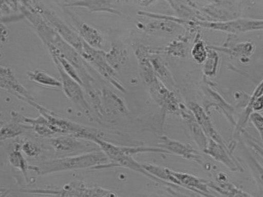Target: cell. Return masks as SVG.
Instances as JSON below:
<instances>
[{"label": "cell", "mask_w": 263, "mask_h": 197, "mask_svg": "<svg viewBox=\"0 0 263 197\" xmlns=\"http://www.w3.org/2000/svg\"><path fill=\"white\" fill-rule=\"evenodd\" d=\"M108 159L101 150L50 160L34 165L29 169L40 175L86 168L101 169Z\"/></svg>", "instance_id": "cell-1"}, {"label": "cell", "mask_w": 263, "mask_h": 197, "mask_svg": "<svg viewBox=\"0 0 263 197\" xmlns=\"http://www.w3.org/2000/svg\"><path fill=\"white\" fill-rule=\"evenodd\" d=\"M97 144L107 157L111 160L114 166H123L140 171L148 175L142 165H140L132 157L133 154L142 152H167L161 148L144 147H123L115 145L102 140L100 136L94 138L92 141Z\"/></svg>", "instance_id": "cell-2"}, {"label": "cell", "mask_w": 263, "mask_h": 197, "mask_svg": "<svg viewBox=\"0 0 263 197\" xmlns=\"http://www.w3.org/2000/svg\"><path fill=\"white\" fill-rule=\"evenodd\" d=\"M29 105L34 107L47 120L50 129L54 134L60 133L69 135L80 139L91 141L100 136L97 130L88 127L63 118L55 114L34 101L30 102Z\"/></svg>", "instance_id": "cell-3"}, {"label": "cell", "mask_w": 263, "mask_h": 197, "mask_svg": "<svg viewBox=\"0 0 263 197\" xmlns=\"http://www.w3.org/2000/svg\"><path fill=\"white\" fill-rule=\"evenodd\" d=\"M61 78L62 87L65 95L90 121L100 123L89 105L81 85L69 76L58 63H55Z\"/></svg>", "instance_id": "cell-4"}, {"label": "cell", "mask_w": 263, "mask_h": 197, "mask_svg": "<svg viewBox=\"0 0 263 197\" xmlns=\"http://www.w3.org/2000/svg\"><path fill=\"white\" fill-rule=\"evenodd\" d=\"M80 54L116 88L122 92L125 91L124 88L116 78L115 70L106 61L104 51L91 47L84 41L83 49Z\"/></svg>", "instance_id": "cell-5"}, {"label": "cell", "mask_w": 263, "mask_h": 197, "mask_svg": "<svg viewBox=\"0 0 263 197\" xmlns=\"http://www.w3.org/2000/svg\"><path fill=\"white\" fill-rule=\"evenodd\" d=\"M49 143L57 152L74 155L101 150L98 146L90 145L88 143L69 135L51 138Z\"/></svg>", "instance_id": "cell-6"}, {"label": "cell", "mask_w": 263, "mask_h": 197, "mask_svg": "<svg viewBox=\"0 0 263 197\" xmlns=\"http://www.w3.org/2000/svg\"><path fill=\"white\" fill-rule=\"evenodd\" d=\"M43 17L54 28L59 34L79 53L82 50L83 40L80 35L65 24L53 11L41 8L42 12L34 7Z\"/></svg>", "instance_id": "cell-7"}, {"label": "cell", "mask_w": 263, "mask_h": 197, "mask_svg": "<svg viewBox=\"0 0 263 197\" xmlns=\"http://www.w3.org/2000/svg\"><path fill=\"white\" fill-rule=\"evenodd\" d=\"M147 86L153 98L164 111L174 114L180 113L181 105L175 94L167 89L158 77Z\"/></svg>", "instance_id": "cell-8"}, {"label": "cell", "mask_w": 263, "mask_h": 197, "mask_svg": "<svg viewBox=\"0 0 263 197\" xmlns=\"http://www.w3.org/2000/svg\"><path fill=\"white\" fill-rule=\"evenodd\" d=\"M235 2L214 1L203 7L201 10L212 22H227L237 19L239 10Z\"/></svg>", "instance_id": "cell-9"}, {"label": "cell", "mask_w": 263, "mask_h": 197, "mask_svg": "<svg viewBox=\"0 0 263 197\" xmlns=\"http://www.w3.org/2000/svg\"><path fill=\"white\" fill-rule=\"evenodd\" d=\"M202 27L236 34L263 29V20L238 18L227 22L205 21Z\"/></svg>", "instance_id": "cell-10"}, {"label": "cell", "mask_w": 263, "mask_h": 197, "mask_svg": "<svg viewBox=\"0 0 263 197\" xmlns=\"http://www.w3.org/2000/svg\"><path fill=\"white\" fill-rule=\"evenodd\" d=\"M203 151L215 160L221 163L231 171L243 172V167L233 155L232 149L230 147L209 139L207 147Z\"/></svg>", "instance_id": "cell-11"}, {"label": "cell", "mask_w": 263, "mask_h": 197, "mask_svg": "<svg viewBox=\"0 0 263 197\" xmlns=\"http://www.w3.org/2000/svg\"><path fill=\"white\" fill-rule=\"evenodd\" d=\"M0 85L1 88L27 103L31 101H34L33 97L19 82L13 71L9 67H1Z\"/></svg>", "instance_id": "cell-12"}, {"label": "cell", "mask_w": 263, "mask_h": 197, "mask_svg": "<svg viewBox=\"0 0 263 197\" xmlns=\"http://www.w3.org/2000/svg\"><path fill=\"white\" fill-rule=\"evenodd\" d=\"M101 98L103 116L114 118L127 114L128 111L123 101L110 89L102 88Z\"/></svg>", "instance_id": "cell-13"}, {"label": "cell", "mask_w": 263, "mask_h": 197, "mask_svg": "<svg viewBox=\"0 0 263 197\" xmlns=\"http://www.w3.org/2000/svg\"><path fill=\"white\" fill-rule=\"evenodd\" d=\"M189 108L205 135L208 136L209 139L227 147L224 140L216 130L210 118L203 109L196 103H191Z\"/></svg>", "instance_id": "cell-14"}, {"label": "cell", "mask_w": 263, "mask_h": 197, "mask_svg": "<svg viewBox=\"0 0 263 197\" xmlns=\"http://www.w3.org/2000/svg\"><path fill=\"white\" fill-rule=\"evenodd\" d=\"M135 54L142 77L146 85H148L157 77L149 60L150 50L146 46L140 45L137 47Z\"/></svg>", "instance_id": "cell-15"}, {"label": "cell", "mask_w": 263, "mask_h": 197, "mask_svg": "<svg viewBox=\"0 0 263 197\" xmlns=\"http://www.w3.org/2000/svg\"><path fill=\"white\" fill-rule=\"evenodd\" d=\"M112 1H70L63 2L64 7H79L86 8L92 12H107L120 14Z\"/></svg>", "instance_id": "cell-16"}, {"label": "cell", "mask_w": 263, "mask_h": 197, "mask_svg": "<svg viewBox=\"0 0 263 197\" xmlns=\"http://www.w3.org/2000/svg\"><path fill=\"white\" fill-rule=\"evenodd\" d=\"M162 147L184 158L199 161L200 155L191 146L177 142L167 137H163L161 143Z\"/></svg>", "instance_id": "cell-17"}, {"label": "cell", "mask_w": 263, "mask_h": 197, "mask_svg": "<svg viewBox=\"0 0 263 197\" xmlns=\"http://www.w3.org/2000/svg\"><path fill=\"white\" fill-rule=\"evenodd\" d=\"M104 55L106 61L115 71L124 67L128 61L126 49L117 45H112L109 51L104 52Z\"/></svg>", "instance_id": "cell-18"}, {"label": "cell", "mask_w": 263, "mask_h": 197, "mask_svg": "<svg viewBox=\"0 0 263 197\" xmlns=\"http://www.w3.org/2000/svg\"><path fill=\"white\" fill-rule=\"evenodd\" d=\"M209 186L225 197H254L229 182L227 179L219 181L216 184L209 183Z\"/></svg>", "instance_id": "cell-19"}, {"label": "cell", "mask_w": 263, "mask_h": 197, "mask_svg": "<svg viewBox=\"0 0 263 197\" xmlns=\"http://www.w3.org/2000/svg\"><path fill=\"white\" fill-rule=\"evenodd\" d=\"M79 34L83 41L92 48L99 49L102 47L103 37L100 32L91 26L81 23Z\"/></svg>", "instance_id": "cell-20"}, {"label": "cell", "mask_w": 263, "mask_h": 197, "mask_svg": "<svg viewBox=\"0 0 263 197\" xmlns=\"http://www.w3.org/2000/svg\"><path fill=\"white\" fill-rule=\"evenodd\" d=\"M24 155L21 150V144H17L9 152L8 159L10 165L19 170L27 181L29 165Z\"/></svg>", "instance_id": "cell-21"}, {"label": "cell", "mask_w": 263, "mask_h": 197, "mask_svg": "<svg viewBox=\"0 0 263 197\" xmlns=\"http://www.w3.org/2000/svg\"><path fill=\"white\" fill-rule=\"evenodd\" d=\"M27 75L30 81L42 86L51 88L62 87L61 81L41 70L29 71L27 73Z\"/></svg>", "instance_id": "cell-22"}, {"label": "cell", "mask_w": 263, "mask_h": 197, "mask_svg": "<svg viewBox=\"0 0 263 197\" xmlns=\"http://www.w3.org/2000/svg\"><path fill=\"white\" fill-rule=\"evenodd\" d=\"M29 128L25 124L15 121L2 126L0 130L1 141H5L20 135L23 132V128Z\"/></svg>", "instance_id": "cell-23"}, {"label": "cell", "mask_w": 263, "mask_h": 197, "mask_svg": "<svg viewBox=\"0 0 263 197\" xmlns=\"http://www.w3.org/2000/svg\"><path fill=\"white\" fill-rule=\"evenodd\" d=\"M207 56L203 63V73L208 76H212L216 73L219 57L211 46H207Z\"/></svg>", "instance_id": "cell-24"}, {"label": "cell", "mask_w": 263, "mask_h": 197, "mask_svg": "<svg viewBox=\"0 0 263 197\" xmlns=\"http://www.w3.org/2000/svg\"><path fill=\"white\" fill-rule=\"evenodd\" d=\"M241 145L243 146V151L248 165L250 166L259 184L263 189V166L251 153H250L244 144H241Z\"/></svg>", "instance_id": "cell-25"}, {"label": "cell", "mask_w": 263, "mask_h": 197, "mask_svg": "<svg viewBox=\"0 0 263 197\" xmlns=\"http://www.w3.org/2000/svg\"><path fill=\"white\" fill-rule=\"evenodd\" d=\"M82 197H119L115 192L101 187L84 185Z\"/></svg>", "instance_id": "cell-26"}, {"label": "cell", "mask_w": 263, "mask_h": 197, "mask_svg": "<svg viewBox=\"0 0 263 197\" xmlns=\"http://www.w3.org/2000/svg\"><path fill=\"white\" fill-rule=\"evenodd\" d=\"M149 60L157 76L168 80L170 78V74L161 57L156 53L150 51Z\"/></svg>", "instance_id": "cell-27"}, {"label": "cell", "mask_w": 263, "mask_h": 197, "mask_svg": "<svg viewBox=\"0 0 263 197\" xmlns=\"http://www.w3.org/2000/svg\"><path fill=\"white\" fill-rule=\"evenodd\" d=\"M187 42L181 38L173 41L166 47V51L168 54L176 57H184L187 49Z\"/></svg>", "instance_id": "cell-28"}, {"label": "cell", "mask_w": 263, "mask_h": 197, "mask_svg": "<svg viewBox=\"0 0 263 197\" xmlns=\"http://www.w3.org/2000/svg\"><path fill=\"white\" fill-rule=\"evenodd\" d=\"M207 53V46L203 42L199 39L196 41L191 50L194 61L198 64L203 63L206 58Z\"/></svg>", "instance_id": "cell-29"}, {"label": "cell", "mask_w": 263, "mask_h": 197, "mask_svg": "<svg viewBox=\"0 0 263 197\" xmlns=\"http://www.w3.org/2000/svg\"><path fill=\"white\" fill-rule=\"evenodd\" d=\"M21 149L23 153L29 157H35L41 153L40 147L30 141H25L21 144Z\"/></svg>", "instance_id": "cell-30"}, {"label": "cell", "mask_w": 263, "mask_h": 197, "mask_svg": "<svg viewBox=\"0 0 263 197\" xmlns=\"http://www.w3.org/2000/svg\"><path fill=\"white\" fill-rule=\"evenodd\" d=\"M249 120L258 131L263 144V115L259 112H253L250 114Z\"/></svg>", "instance_id": "cell-31"}, {"label": "cell", "mask_w": 263, "mask_h": 197, "mask_svg": "<svg viewBox=\"0 0 263 197\" xmlns=\"http://www.w3.org/2000/svg\"><path fill=\"white\" fill-rule=\"evenodd\" d=\"M1 40L2 42L6 41L8 35V31L6 27L1 23Z\"/></svg>", "instance_id": "cell-32"}, {"label": "cell", "mask_w": 263, "mask_h": 197, "mask_svg": "<svg viewBox=\"0 0 263 197\" xmlns=\"http://www.w3.org/2000/svg\"><path fill=\"white\" fill-rule=\"evenodd\" d=\"M137 2L142 6H146L149 5V4H152L153 3H155V1H137Z\"/></svg>", "instance_id": "cell-33"}]
</instances>
